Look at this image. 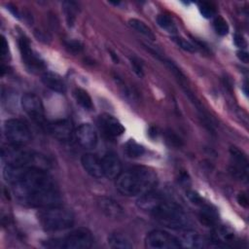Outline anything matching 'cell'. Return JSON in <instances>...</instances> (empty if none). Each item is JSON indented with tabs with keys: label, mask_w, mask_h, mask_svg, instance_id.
Here are the masks:
<instances>
[{
	"label": "cell",
	"mask_w": 249,
	"mask_h": 249,
	"mask_svg": "<svg viewBox=\"0 0 249 249\" xmlns=\"http://www.w3.org/2000/svg\"><path fill=\"white\" fill-rule=\"evenodd\" d=\"M237 201L239 202V204L243 207H247L248 206V198L247 196L244 193H240L237 196Z\"/></svg>",
	"instance_id": "obj_35"
},
{
	"label": "cell",
	"mask_w": 249,
	"mask_h": 249,
	"mask_svg": "<svg viewBox=\"0 0 249 249\" xmlns=\"http://www.w3.org/2000/svg\"><path fill=\"white\" fill-rule=\"evenodd\" d=\"M49 132L59 141H68L74 134L72 123L69 120H57L50 124H47Z\"/></svg>",
	"instance_id": "obj_14"
},
{
	"label": "cell",
	"mask_w": 249,
	"mask_h": 249,
	"mask_svg": "<svg viewBox=\"0 0 249 249\" xmlns=\"http://www.w3.org/2000/svg\"><path fill=\"white\" fill-rule=\"evenodd\" d=\"M248 159L246 155L236 147L230 149V172L231 174L243 182L248 180Z\"/></svg>",
	"instance_id": "obj_10"
},
{
	"label": "cell",
	"mask_w": 249,
	"mask_h": 249,
	"mask_svg": "<svg viewBox=\"0 0 249 249\" xmlns=\"http://www.w3.org/2000/svg\"><path fill=\"white\" fill-rule=\"evenodd\" d=\"M41 80L43 84L53 91L58 93H64L66 91V86L63 79L56 73L46 71L42 74Z\"/></svg>",
	"instance_id": "obj_18"
},
{
	"label": "cell",
	"mask_w": 249,
	"mask_h": 249,
	"mask_svg": "<svg viewBox=\"0 0 249 249\" xmlns=\"http://www.w3.org/2000/svg\"><path fill=\"white\" fill-rule=\"evenodd\" d=\"M108 245L111 248L118 249H130L133 247L130 240L121 232H112L107 238Z\"/></svg>",
	"instance_id": "obj_20"
},
{
	"label": "cell",
	"mask_w": 249,
	"mask_h": 249,
	"mask_svg": "<svg viewBox=\"0 0 249 249\" xmlns=\"http://www.w3.org/2000/svg\"><path fill=\"white\" fill-rule=\"evenodd\" d=\"M2 160L6 165L15 167H38L48 169V160L40 154L24 149L22 146L8 145L2 148Z\"/></svg>",
	"instance_id": "obj_4"
},
{
	"label": "cell",
	"mask_w": 249,
	"mask_h": 249,
	"mask_svg": "<svg viewBox=\"0 0 249 249\" xmlns=\"http://www.w3.org/2000/svg\"><path fill=\"white\" fill-rule=\"evenodd\" d=\"M104 177L108 179H116L122 172V162L119 157L113 153H106L101 159Z\"/></svg>",
	"instance_id": "obj_15"
},
{
	"label": "cell",
	"mask_w": 249,
	"mask_h": 249,
	"mask_svg": "<svg viewBox=\"0 0 249 249\" xmlns=\"http://www.w3.org/2000/svg\"><path fill=\"white\" fill-rule=\"evenodd\" d=\"M73 95L75 97V100L77 101V103L83 107L86 110H91L93 108V103L91 100V97L89 96V94L83 89L77 88L74 89L73 91Z\"/></svg>",
	"instance_id": "obj_22"
},
{
	"label": "cell",
	"mask_w": 249,
	"mask_h": 249,
	"mask_svg": "<svg viewBox=\"0 0 249 249\" xmlns=\"http://www.w3.org/2000/svg\"><path fill=\"white\" fill-rule=\"evenodd\" d=\"M125 152L131 158H138L144 154V148L134 140H129L125 144Z\"/></svg>",
	"instance_id": "obj_26"
},
{
	"label": "cell",
	"mask_w": 249,
	"mask_h": 249,
	"mask_svg": "<svg viewBox=\"0 0 249 249\" xmlns=\"http://www.w3.org/2000/svg\"><path fill=\"white\" fill-rule=\"evenodd\" d=\"M100 211L108 218L120 219L124 216L123 207L115 199L107 196H102L97 200Z\"/></svg>",
	"instance_id": "obj_17"
},
{
	"label": "cell",
	"mask_w": 249,
	"mask_h": 249,
	"mask_svg": "<svg viewBox=\"0 0 249 249\" xmlns=\"http://www.w3.org/2000/svg\"><path fill=\"white\" fill-rule=\"evenodd\" d=\"M157 22L160 25V27H161L162 29H164L168 33L174 34V33L177 32V27H176L174 21L167 15H164V14L159 15L158 18H157Z\"/></svg>",
	"instance_id": "obj_24"
},
{
	"label": "cell",
	"mask_w": 249,
	"mask_h": 249,
	"mask_svg": "<svg viewBox=\"0 0 249 249\" xmlns=\"http://www.w3.org/2000/svg\"><path fill=\"white\" fill-rule=\"evenodd\" d=\"M233 42L235 44L236 47L240 48V49H245L247 47V42L244 39V37L240 34H235L233 37Z\"/></svg>",
	"instance_id": "obj_34"
},
{
	"label": "cell",
	"mask_w": 249,
	"mask_h": 249,
	"mask_svg": "<svg viewBox=\"0 0 249 249\" xmlns=\"http://www.w3.org/2000/svg\"><path fill=\"white\" fill-rule=\"evenodd\" d=\"M40 226L46 231H60L74 225V215L69 209L57 205L41 208L37 214Z\"/></svg>",
	"instance_id": "obj_5"
},
{
	"label": "cell",
	"mask_w": 249,
	"mask_h": 249,
	"mask_svg": "<svg viewBox=\"0 0 249 249\" xmlns=\"http://www.w3.org/2000/svg\"><path fill=\"white\" fill-rule=\"evenodd\" d=\"M172 41L178 46L180 47L182 50L189 52V53H195L196 51V48L195 46V44L191 43L190 41H187L186 39L179 37V36H172Z\"/></svg>",
	"instance_id": "obj_28"
},
{
	"label": "cell",
	"mask_w": 249,
	"mask_h": 249,
	"mask_svg": "<svg viewBox=\"0 0 249 249\" xmlns=\"http://www.w3.org/2000/svg\"><path fill=\"white\" fill-rule=\"evenodd\" d=\"M198 10H199L200 14L206 18H212L216 13L215 6L212 3H209V2H199L198 3Z\"/></svg>",
	"instance_id": "obj_29"
},
{
	"label": "cell",
	"mask_w": 249,
	"mask_h": 249,
	"mask_svg": "<svg viewBox=\"0 0 249 249\" xmlns=\"http://www.w3.org/2000/svg\"><path fill=\"white\" fill-rule=\"evenodd\" d=\"M236 54H237V57L239 58V60H241V61L244 62V63H247V62H248V60H249V55H248L247 52L241 50V51L237 52Z\"/></svg>",
	"instance_id": "obj_36"
},
{
	"label": "cell",
	"mask_w": 249,
	"mask_h": 249,
	"mask_svg": "<svg viewBox=\"0 0 249 249\" xmlns=\"http://www.w3.org/2000/svg\"><path fill=\"white\" fill-rule=\"evenodd\" d=\"M3 175L18 201L26 206L44 208L60 203L59 190L46 169L6 165Z\"/></svg>",
	"instance_id": "obj_1"
},
{
	"label": "cell",
	"mask_w": 249,
	"mask_h": 249,
	"mask_svg": "<svg viewBox=\"0 0 249 249\" xmlns=\"http://www.w3.org/2000/svg\"><path fill=\"white\" fill-rule=\"evenodd\" d=\"M93 235L87 228H78L62 237L49 239L45 242L46 247L64 249H87L93 244Z\"/></svg>",
	"instance_id": "obj_6"
},
{
	"label": "cell",
	"mask_w": 249,
	"mask_h": 249,
	"mask_svg": "<svg viewBox=\"0 0 249 249\" xmlns=\"http://www.w3.org/2000/svg\"><path fill=\"white\" fill-rule=\"evenodd\" d=\"M145 246L149 249H173L182 247V243L181 239L175 235L161 230H155L146 235Z\"/></svg>",
	"instance_id": "obj_8"
},
{
	"label": "cell",
	"mask_w": 249,
	"mask_h": 249,
	"mask_svg": "<svg viewBox=\"0 0 249 249\" xmlns=\"http://www.w3.org/2000/svg\"><path fill=\"white\" fill-rule=\"evenodd\" d=\"M181 243L182 247L190 248H204L213 244L211 239H207L206 237L198 234L197 232L191 231L190 230H187V233L184 235Z\"/></svg>",
	"instance_id": "obj_19"
},
{
	"label": "cell",
	"mask_w": 249,
	"mask_h": 249,
	"mask_svg": "<svg viewBox=\"0 0 249 249\" xmlns=\"http://www.w3.org/2000/svg\"><path fill=\"white\" fill-rule=\"evenodd\" d=\"M81 163L85 171L93 178L104 177L101 159L91 153L84 154L81 159Z\"/></svg>",
	"instance_id": "obj_16"
},
{
	"label": "cell",
	"mask_w": 249,
	"mask_h": 249,
	"mask_svg": "<svg viewBox=\"0 0 249 249\" xmlns=\"http://www.w3.org/2000/svg\"><path fill=\"white\" fill-rule=\"evenodd\" d=\"M78 4L74 1H64L62 2V10L65 15V18L67 21V24L72 26L75 22L76 16L78 13Z\"/></svg>",
	"instance_id": "obj_23"
},
{
	"label": "cell",
	"mask_w": 249,
	"mask_h": 249,
	"mask_svg": "<svg viewBox=\"0 0 249 249\" xmlns=\"http://www.w3.org/2000/svg\"><path fill=\"white\" fill-rule=\"evenodd\" d=\"M199 220L206 227H215L217 222V219L213 210H211L210 207L207 205L202 206V210L199 213Z\"/></svg>",
	"instance_id": "obj_25"
},
{
	"label": "cell",
	"mask_w": 249,
	"mask_h": 249,
	"mask_svg": "<svg viewBox=\"0 0 249 249\" xmlns=\"http://www.w3.org/2000/svg\"><path fill=\"white\" fill-rule=\"evenodd\" d=\"M98 125L107 137L116 138L124 132V127L122 123L110 114H102L98 118Z\"/></svg>",
	"instance_id": "obj_13"
},
{
	"label": "cell",
	"mask_w": 249,
	"mask_h": 249,
	"mask_svg": "<svg viewBox=\"0 0 249 249\" xmlns=\"http://www.w3.org/2000/svg\"><path fill=\"white\" fill-rule=\"evenodd\" d=\"M187 196L189 197V199H190L194 204H196V205H200L201 207H202V206H205V203L203 202V199H202L201 196H200L198 194H196V192H194V191H189V192L187 193Z\"/></svg>",
	"instance_id": "obj_31"
},
{
	"label": "cell",
	"mask_w": 249,
	"mask_h": 249,
	"mask_svg": "<svg viewBox=\"0 0 249 249\" xmlns=\"http://www.w3.org/2000/svg\"><path fill=\"white\" fill-rule=\"evenodd\" d=\"M0 53H1V58L5 59L8 57L9 54V48H8V43L5 39L4 36L1 37V47H0Z\"/></svg>",
	"instance_id": "obj_33"
},
{
	"label": "cell",
	"mask_w": 249,
	"mask_h": 249,
	"mask_svg": "<svg viewBox=\"0 0 249 249\" xmlns=\"http://www.w3.org/2000/svg\"><path fill=\"white\" fill-rule=\"evenodd\" d=\"M116 189L125 196H140L155 189L157 174L146 166H132L122 171L115 179Z\"/></svg>",
	"instance_id": "obj_2"
},
{
	"label": "cell",
	"mask_w": 249,
	"mask_h": 249,
	"mask_svg": "<svg viewBox=\"0 0 249 249\" xmlns=\"http://www.w3.org/2000/svg\"><path fill=\"white\" fill-rule=\"evenodd\" d=\"M77 143L85 149H92L97 144V133L95 128L89 123L80 124L75 132Z\"/></svg>",
	"instance_id": "obj_12"
},
{
	"label": "cell",
	"mask_w": 249,
	"mask_h": 249,
	"mask_svg": "<svg viewBox=\"0 0 249 249\" xmlns=\"http://www.w3.org/2000/svg\"><path fill=\"white\" fill-rule=\"evenodd\" d=\"M21 107L23 111L38 124L45 125V111L43 103L38 95L27 92L21 97Z\"/></svg>",
	"instance_id": "obj_9"
},
{
	"label": "cell",
	"mask_w": 249,
	"mask_h": 249,
	"mask_svg": "<svg viewBox=\"0 0 249 249\" xmlns=\"http://www.w3.org/2000/svg\"><path fill=\"white\" fill-rule=\"evenodd\" d=\"M128 24L131 28H133L134 30H136L138 33L142 34L143 36H145L146 38L154 41L156 39V36L154 34V32L152 31V29L146 25L145 22H143L140 19L137 18H130L128 20Z\"/></svg>",
	"instance_id": "obj_21"
},
{
	"label": "cell",
	"mask_w": 249,
	"mask_h": 249,
	"mask_svg": "<svg viewBox=\"0 0 249 249\" xmlns=\"http://www.w3.org/2000/svg\"><path fill=\"white\" fill-rule=\"evenodd\" d=\"M65 47L66 49L71 52V53H80L83 50V45L81 44V42L77 41V40H69L67 42H65Z\"/></svg>",
	"instance_id": "obj_30"
},
{
	"label": "cell",
	"mask_w": 249,
	"mask_h": 249,
	"mask_svg": "<svg viewBox=\"0 0 249 249\" xmlns=\"http://www.w3.org/2000/svg\"><path fill=\"white\" fill-rule=\"evenodd\" d=\"M213 27H214V30L216 31V33L220 36L227 35L230 30L228 22L222 17L215 18V19L213 21Z\"/></svg>",
	"instance_id": "obj_27"
},
{
	"label": "cell",
	"mask_w": 249,
	"mask_h": 249,
	"mask_svg": "<svg viewBox=\"0 0 249 249\" xmlns=\"http://www.w3.org/2000/svg\"><path fill=\"white\" fill-rule=\"evenodd\" d=\"M130 63H131V67L133 69V71L140 77H142L144 75V72H143V67H142V64L135 58H130Z\"/></svg>",
	"instance_id": "obj_32"
},
{
	"label": "cell",
	"mask_w": 249,
	"mask_h": 249,
	"mask_svg": "<svg viewBox=\"0 0 249 249\" xmlns=\"http://www.w3.org/2000/svg\"><path fill=\"white\" fill-rule=\"evenodd\" d=\"M18 48L21 59L30 71L39 72L45 68L44 61L32 50L27 38L20 37L18 39Z\"/></svg>",
	"instance_id": "obj_11"
},
{
	"label": "cell",
	"mask_w": 249,
	"mask_h": 249,
	"mask_svg": "<svg viewBox=\"0 0 249 249\" xmlns=\"http://www.w3.org/2000/svg\"><path fill=\"white\" fill-rule=\"evenodd\" d=\"M160 224L174 230H190L192 221L184 209L174 201L163 197L150 212Z\"/></svg>",
	"instance_id": "obj_3"
},
{
	"label": "cell",
	"mask_w": 249,
	"mask_h": 249,
	"mask_svg": "<svg viewBox=\"0 0 249 249\" xmlns=\"http://www.w3.org/2000/svg\"><path fill=\"white\" fill-rule=\"evenodd\" d=\"M4 134L8 143L15 146H24L31 139L27 124L19 119H10L5 122Z\"/></svg>",
	"instance_id": "obj_7"
}]
</instances>
